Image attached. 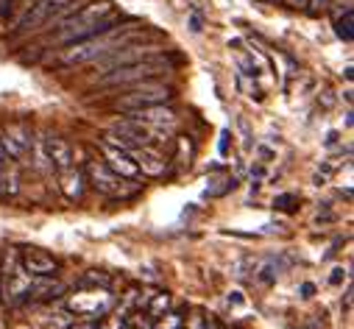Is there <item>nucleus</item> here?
Listing matches in <instances>:
<instances>
[{
  "label": "nucleus",
  "mask_w": 354,
  "mask_h": 329,
  "mask_svg": "<svg viewBox=\"0 0 354 329\" xmlns=\"http://www.w3.org/2000/svg\"><path fill=\"white\" fill-rule=\"evenodd\" d=\"M81 285L84 288H104V290H109L112 288V279L106 276V274H98V271H90L84 279H81Z\"/></svg>",
  "instance_id": "24"
},
{
  "label": "nucleus",
  "mask_w": 354,
  "mask_h": 329,
  "mask_svg": "<svg viewBox=\"0 0 354 329\" xmlns=\"http://www.w3.org/2000/svg\"><path fill=\"white\" fill-rule=\"evenodd\" d=\"M165 73H170L167 59L145 56V59H137L131 64H123V67H115V70L104 73L98 78V87H134V84H142V81H156Z\"/></svg>",
  "instance_id": "3"
},
{
  "label": "nucleus",
  "mask_w": 354,
  "mask_h": 329,
  "mask_svg": "<svg viewBox=\"0 0 354 329\" xmlns=\"http://www.w3.org/2000/svg\"><path fill=\"white\" fill-rule=\"evenodd\" d=\"M329 282H332V285H340V282H343V268H335L332 276H329Z\"/></svg>",
  "instance_id": "28"
},
{
  "label": "nucleus",
  "mask_w": 354,
  "mask_h": 329,
  "mask_svg": "<svg viewBox=\"0 0 354 329\" xmlns=\"http://www.w3.org/2000/svg\"><path fill=\"white\" fill-rule=\"evenodd\" d=\"M28 293H31V274H26L23 268L9 271V274H6V285H3L6 304H20V301H28Z\"/></svg>",
  "instance_id": "14"
},
{
  "label": "nucleus",
  "mask_w": 354,
  "mask_h": 329,
  "mask_svg": "<svg viewBox=\"0 0 354 329\" xmlns=\"http://www.w3.org/2000/svg\"><path fill=\"white\" fill-rule=\"evenodd\" d=\"M167 310H170V296H167V293H153V296L145 299V312H148V318H159V315L167 312Z\"/></svg>",
  "instance_id": "20"
},
{
  "label": "nucleus",
  "mask_w": 354,
  "mask_h": 329,
  "mask_svg": "<svg viewBox=\"0 0 354 329\" xmlns=\"http://www.w3.org/2000/svg\"><path fill=\"white\" fill-rule=\"evenodd\" d=\"M86 176H90V185L98 193H104L109 198H123V196H129L134 190L129 185V179L118 176L104 159H90V162H86Z\"/></svg>",
  "instance_id": "5"
},
{
  "label": "nucleus",
  "mask_w": 354,
  "mask_h": 329,
  "mask_svg": "<svg viewBox=\"0 0 354 329\" xmlns=\"http://www.w3.org/2000/svg\"><path fill=\"white\" fill-rule=\"evenodd\" d=\"M129 118H134V120H140V123H145V126H151V129H156V131H165V134L176 126V112H173L170 106H165V104H153V106L134 109V112H129Z\"/></svg>",
  "instance_id": "11"
},
{
  "label": "nucleus",
  "mask_w": 354,
  "mask_h": 329,
  "mask_svg": "<svg viewBox=\"0 0 354 329\" xmlns=\"http://www.w3.org/2000/svg\"><path fill=\"white\" fill-rule=\"evenodd\" d=\"M3 162H6V151H3V142H0V171H3Z\"/></svg>",
  "instance_id": "33"
},
{
  "label": "nucleus",
  "mask_w": 354,
  "mask_h": 329,
  "mask_svg": "<svg viewBox=\"0 0 354 329\" xmlns=\"http://www.w3.org/2000/svg\"><path fill=\"white\" fill-rule=\"evenodd\" d=\"M20 268L31 276H56L59 263H56V257H50L42 249H26L20 254Z\"/></svg>",
  "instance_id": "12"
},
{
  "label": "nucleus",
  "mask_w": 354,
  "mask_h": 329,
  "mask_svg": "<svg viewBox=\"0 0 354 329\" xmlns=\"http://www.w3.org/2000/svg\"><path fill=\"white\" fill-rule=\"evenodd\" d=\"M62 193L67 201H81L84 198V173L81 171H62Z\"/></svg>",
  "instance_id": "16"
},
{
  "label": "nucleus",
  "mask_w": 354,
  "mask_h": 329,
  "mask_svg": "<svg viewBox=\"0 0 354 329\" xmlns=\"http://www.w3.org/2000/svg\"><path fill=\"white\" fill-rule=\"evenodd\" d=\"M98 151L104 153V162L109 164V168H112L118 176H123V179H129V182L140 179V168H137V162L131 159V153H129L126 148L112 145V142L104 140V142L98 145Z\"/></svg>",
  "instance_id": "9"
},
{
  "label": "nucleus",
  "mask_w": 354,
  "mask_h": 329,
  "mask_svg": "<svg viewBox=\"0 0 354 329\" xmlns=\"http://www.w3.org/2000/svg\"><path fill=\"white\" fill-rule=\"evenodd\" d=\"M190 28H193L196 34L201 31V17H198V15H193V20H190Z\"/></svg>",
  "instance_id": "31"
},
{
  "label": "nucleus",
  "mask_w": 354,
  "mask_h": 329,
  "mask_svg": "<svg viewBox=\"0 0 354 329\" xmlns=\"http://www.w3.org/2000/svg\"><path fill=\"white\" fill-rule=\"evenodd\" d=\"M277 276H279V274H277V268H274L271 263L265 265V268H262V274H259V279H262L265 285H274V282H277Z\"/></svg>",
  "instance_id": "26"
},
{
  "label": "nucleus",
  "mask_w": 354,
  "mask_h": 329,
  "mask_svg": "<svg viewBox=\"0 0 354 329\" xmlns=\"http://www.w3.org/2000/svg\"><path fill=\"white\" fill-rule=\"evenodd\" d=\"M182 323H185V312H162L159 318H153V326L151 329H182Z\"/></svg>",
  "instance_id": "22"
},
{
  "label": "nucleus",
  "mask_w": 354,
  "mask_h": 329,
  "mask_svg": "<svg viewBox=\"0 0 354 329\" xmlns=\"http://www.w3.org/2000/svg\"><path fill=\"white\" fill-rule=\"evenodd\" d=\"M229 304H243V293H240V290L229 293Z\"/></svg>",
  "instance_id": "30"
},
{
  "label": "nucleus",
  "mask_w": 354,
  "mask_h": 329,
  "mask_svg": "<svg viewBox=\"0 0 354 329\" xmlns=\"http://www.w3.org/2000/svg\"><path fill=\"white\" fill-rule=\"evenodd\" d=\"M232 48H234V53H237V62H240V70H243V75H251V78H257L259 75V64L254 62V56L245 50V45L240 42V39H232L229 42Z\"/></svg>",
  "instance_id": "18"
},
{
  "label": "nucleus",
  "mask_w": 354,
  "mask_h": 329,
  "mask_svg": "<svg viewBox=\"0 0 354 329\" xmlns=\"http://www.w3.org/2000/svg\"><path fill=\"white\" fill-rule=\"evenodd\" d=\"M118 23V15H115V6L109 0H95V3H86L81 9H73L70 17H64L53 34V42L59 45H67V42H75V39H84L90 34H98V31H106L109 26Z\"/></svg>",
  "instance_id": "2"
},
{
  "label": "nucleus",
  "mask_w": 354,
  "mask_h": 329,
  "mask_svg": "<svg viewBox=\"0 0 354 329\" xmlns=\"http://www.w3.org/2000/svg\"><path fill=\"white\" fill-rule=\"evenodd\" d=\"M285 6H288V9H307L310 0H285Z\"/></svg>",
  "instance_id": "27"
},
{
  "label": "nucleus",
  "mask_w": 354,
  "mask_h": 329,
  "mask_svg": "<svg viewBox=\"0 0 354 329\" xmlns=\"http://www.w3.org/2000/svg\"><path fill=\"white\" fill-rule=\"evenodd\" d=\"M112 304H115V296L104 288H86V290L67 296V307L84 318H101L112 310Z\"/></svg>",
  "instance_id": "6"
},
{
  "label": "nucleus",
  "mask_w": 354,
  "mask_h": 329,
  "mask_svg": "<svg viewBox=\"0 0 354 329\" xmlns=\"http://www.w3.org/2000/svg\"><path fill=\"white\" fill-rule=\"evenodd\" d=\"M20 193V176H17V171L12 168V171H0V201H6V198H15Z\"/></svg>",
  "instance_id": "19"
},
{
  "label": "nucleus",
  "mask_w": 354,
  "mask_h": 329,
  "mask_svg": "<svg viewBox=\"0 0 354 329\" xmlns=\"http://www.w3.org/2000/svg\"><path fill=\"white\" fill-rule=\"evenodd\" d=\"M296 207H299V196H293V193H285V196H277V198H274V209L293 212Z\"/></svg>",
  "instance_id": "25"
},
{
  "label": "nucleus",
  "mask_w": 354,
  "mask_h": 329,
  "mask_svg": "<svg viewBox=\"0 0 354 329\" xmlns=\"http://www.w3.org/2000/svg\"><path fill=\"white\" fill-rule=\"evenodd\" d=\"M73 6H75V0H37V3L23 15V20L17 23V28L20 31H37L39 26L50 23L53 17L64 15Z\"/></svg>",
  "instance_id": "7"
},
{
  "label": "nucleus",
  "mask_w": 354,
  "mask_h": 329,
  "mask_svg": "<svg viewBox=\"0 0 354 329\" xmlns=\"http://www.w3.org/2000/svg\"><path fill=\"white\" fill-rule=\"evenodd\" d=\"M226 151H229V131L221 134V153H226Z\"/></svg>",
  "instance_id": "29"
},
{
  "label": "nucleus",
  "mask_w": 354,
  "mask_h": 329,
  "mask_svg": "<svg viewBox=\"0 0 354 329\" xmlns=\"http://www.w3.org/2000/svg\"><path fill=\"white\" fill-rule=\"evenodd\" d=\"M131 326V318H126L123 312H115V315H101V321L95 323V329H129Z\"/></svg>",
  "instance_id": "23"
},
{
  "label": "nucleus",
  "mask_w": 354,
  "mask_h": 329,
  "mask_svg": "<svg viewBox=\"0 0 354 329\" xmlns=\"http://www.w3.org/2000/svg\"><path fill=\"white\" fill-rule=\"evenodd\" d=\"M315 288L313 285H301V293H304V299H310V293H313Z\"/></svg>",
  "instance_id": "32"
},
{
  "label": "nucleus",
  "mask_w": 354,
  "mask_h": 329,
  "mask_svg": "<svg viewBox=\"0 0 354 329\" xmlns=\"http://www.w3.org/2000/svg\"><path fill=\"white\" fill-rule=\"evenodd\" d=\"M45 156H48V162H50V168H56V171L73 168V148H70V142L62 140V137H48V140H45Z\"/></svg>",
  "instance_id": "15"
},
{
  "label": "nucleus",
  "mask_w": 354,
  "mask_h": 329,
  "mask_svg": "<svg viewBox=\"0 0 354 329\" xmlns=\"http://www.w3.org/2000/svg\"><path fill=\"white\" fill-rule=\"evenodd\" d=\"M129 153H131V159L137 162V168H140L142 176H162L165 168H167V159H165L159 151H153L151 145L129 148Z\"/></svg>",
  "instance_id": "13"
},
{
  "label": "nucleus",
  "mask_w": 354,
  "mask_h": 329,
  "mask_svg": "<svg viewBox=\"0 0 354 329\" xmlns=\"http://www.w3.org/2000/svg\"><path fill=\"white\" fill-rule=\"evenodd\" d=\"M0 142H3L6 156H12L15 162H23L28 156V151H31V131L23 123H12V126H6Z\"/></svg>",
  "instance_id": "10"
},
{
  "label": "nucleus",
  "mask_w": 354,
  "mask_h": 329,
  "mask_svg": "<svg viewBox=\"0 0 354 329\" xmlns=\"http://www.w3.org/2000/svg\"><path fill=\"white\" fill-rule=\"evenodd\" d=\"M145 56H153V50H151V48H142V45H137V42H126V45H120V48H115V50L98 56V59H95V67H98L101 75H104V73H109V70H115V67L131 64V62L145 59Z\"/></svg>",
  "instance_id": "8"
},
{
  "label": "nucleus",
  "mask_w": 354,
  "mask_h": 329,
  "mask_svg": "<svg viewBox=\"0 0 354 329\" xmlns=\"http://www.w3.org/2000/svg\"><path fill=\"white\" fill-rule=\"evenodd\" d=\"M50 276H37V282L31 279V293L28 299H56L64 293V285L62 282H48Z\"/></svg>",
  "instance_id": "17"
},
{
  "label": "nucleus",
  "mask_w": 354,
  "mask_h": 329,
  "mask_svg": "<svg viewBox=\"0 0 354 329\" xmlns=\"http://www.w3.org/2000/svg\"><path fill=\"white\" fill-rule=\"evenodd\" d=\"M354 12H351V6H346V12H343V17L337 15V20H335V31H337V37L343 39V42H351V37H354Z\"/></svg>",
  "instance_id": "21"
},
{
  "label": "nucleus",
  "mask_w": 354,
  "mask_h": 329,
  "mask_svg": "<svg viewBox=\"0 0 354 329\" xmlns=\"http://www.w3.org/2000/svg\"><path fill=\"white\" fill-rule=\"evenodd\" d=\"M137 31H140V28H134V26H120V23H115V26H109L106 31H98V34H90V37H84V39L67 42L64 50L59 53V62L67 64V67L84 64V62H95L98 56H104V53H109V50H115V48L131 42V39L137 37Z\"/></svg>",
  "instance_id": "1"
},
{
  "label": "nucleus",
  "mask_w": 354,
  "mask_h": 329,
  "mask_svg": "<svg viewBox=\"0 0 354 329\" xmlns=\"http://www.w3.org/2000/svg\"><path fill=\"white\" fill-rule=\"evenodd\" d=\"M73 329H95V323H78V326H73Z\"/></svg>",
  "instance_id": "34"
},
{
  "label": "nucleus",
  "mask_w": 354,
  "mask_h": 329,
  "mask_svg": "<svg viewBox=\"0 0 354 329\" xmlns=\"http://www.w3.org/2000/svg\"><path fill=\"white\" fill-rule=\"evenodd\" d=\"M170 87L165 84H156V81H142V84H134L129 93H123L118 101H115V109H123V112H134V109H142V106H153V104H167L170 101Z\"/></svg>",
  "instance_id": "4"
}]
</instances>
